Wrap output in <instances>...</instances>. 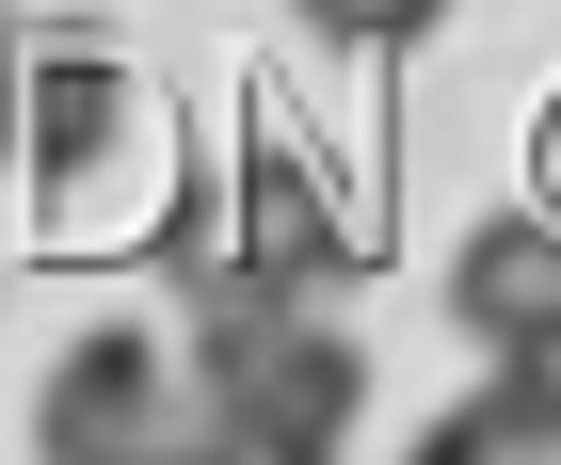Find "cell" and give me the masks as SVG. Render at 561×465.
Listing matches in <instances>:
<instances>
[{
    "instance_id": "obj_3",
    "label": "cell",
    "mask_w": 561,
    "mask_h": 465,
    "mask_svg": "<svg viewBox=\"0 0 561 465\" xmlns=\"http://www.w3.org/2000/svg\"><path fill=\"white\" fill-rule=\"evenodd\" d=\"M145 128V81L113 33H33V65H16V177L33 193H96V177L129 161Z\"/></svg>"
},
{
    "instance_id": "obj_1",
    "label": "cell",
    "mask_w": 561,
    "mask_h": 465,
    "mask_svg": "<svg viewBox=\"0 0 561 465\" xmlns=\"http://www.w3.org/2000/svg\"><path fill=\"white\" fill-rule=\"evenodd\" d=\"M176 305H193V418H209V450L305 465L369 418V353H353V321H321V290H176Z\"/></svg>"
},
{
    "instance_id": "obj_6",
    "label": "cell",
    "mask_w": 561,
    "mask_h": 465,
    "mask_svg": "<svg viewBox=\"0 0 561 465\" xmlns=\"http://www.w3.org/2000/svg\"><path fill=\"white\" fill-rule=\"evenodd\" d=\"M449 465H546L561 450V353H481V385L433 418Z\"/></svg>"
},
{
    "instance_id": "obj_8",
    "label": "cell",
    "mask_w": 561,
    "mask_h": 465,
    "mask_svg": "<svg viewBox=\"0 0 561 465\" xmlns=\"http://www.w3.org/2000/svg\"><path fill=\"white\" fill-rule=\"evenodd\" d=\"M16 65H33V33H16V0H0V161H16Z\"/></svg>"
},
{
    "instance_id": "obj_2",
    "label": "cell",
    "mask_w": 561,
    "mask_h": 465,
    "mask_svg": "<svg viewBox=\"0 0 561 465\" xmlns=\"http://www.w3.org/2000/svg\"><path fill=\"white\" fill-rule=\"evenodd\" d=\"M161 273L176 290H321L337 305L353 273H369V225L337 209V177L305 161V145H241L209 193H176Z\"/></svg>"
},
{
    "instance_id": "obj_7",
    "label": "cell",
    "mask_w": 561,
    "mask_h": 465,
    "mask_svg": "<svg viewBox=\"0 0 561 465\" xmlns=\"http://www.w3.org/2000/svg\"><path fill=\"white\" fill-rule=\"evenodd\" d=\"M321 48H353V65H386V48H433L449 33V0H289Z\"/></svg>"
},
{
    "instance_id": "obj_5",
    "label": "cell",
    "mask_w": 561,
    "mask_h": 465,
    "mask_svg": "<svg viewBox=\"0 0 561 465\" xmlns=\"http://www.w3.org/2000/svg\"><path fill=\"white\" fill-rule=\"evenodd\" d=\"M449 321H466L481 353H561V225H546V209L466 225V257H449Z\"/></svg>"
},
{
    "instance_id": "obj_4",
    "label": "cell",
    "mask_w": 561,
    "mask_h": 465,
    "mask_svg": "<svg viewBox=\"0 0 561 465\" xmlns=\"http://www.w3.org/2000/svg\"><path fill=\"white\" fill-rule=\"evenodd\" d=\"M176 401H193V370H161V338H145V321H81V338L48 353V385H33V450H65V465L161 450Z\"/></svg>"
}]
</instances>
